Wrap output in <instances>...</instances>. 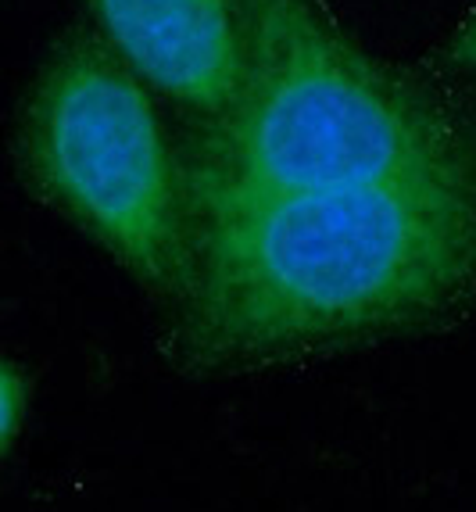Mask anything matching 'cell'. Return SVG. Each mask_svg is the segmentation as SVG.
Instances as JSON below:
<instances>
[{
	"label": "cell",
	"instance_id": "1",
	"mask_svg": "<svg viewBox=\"0 0 476 512\" xmlns=\"http://www.w3.org/2000/svg\"><path fill=\"white\" fill-rule=\"evenodd\" d=\"M476 301V169L190 212L169 348L247 373L426 330Z\"/></svg>",
	"mask_w": 476,
	"mask_h": 512
},
{
	"label": "cell",
	"instance_id": "2",
	"mask_svg": "<svg viewBox=\"0 0 476 512\" xmlns=\"http://www.w3.org/2000/svg\"><path fill=\"white\" fill-rule=\"evenodd\" d=\"M240 22L237 97L179 147L190 212L476 169L444 111L312 0H240Z\"/></svg>",
	"mask_w": 476,
	"mask_h": 512
},
{
	"label": "cell",
	"instance_id": "3",
	"mask_svg": "<svg viewBox=\"0 0 476 512\" xmlns=\"http://www.w3.org/2000/svg\"><path fill=\"white\" fill-rule=\"evenodd\" d=\"M18 169L43 205L169 305L190 244L183 158L154 94L97 33H68L18 111Z\"/></svg>",
	"mask_w": 476,
	"mask_h": 512
},
{
	"label": "cell",
	"instance_id": "4",
	"mask_svg": "<svg viewBox=\"0 0 476 512\" xmlns=\"http://www.w3.org/2000/svg\"><path fill=\"white\" fill-rule=\"evenodd\" d=\"M97 36L190 122L230 108L244 72L240 0H86Z\"/></svg>",
	"mask_w": 476,
	"mask_h": 512
},
{
	"label": "cell",
	"instance_id": "5",
	"mask_svg": "<svg viewBox=\"0 0 476 512\" xmlns=\"http://www.w3.org/2000/svg\"><path fill=\"white\" fill-rule=\"evenodd\" d=\"M26 405H29L26 376L18 373L15 362H8L0 355V459L11 452L18 430L26 423Z\"/></svg>",
	"mask_w": 476,
	"mask_h": 512
},
{
	"label": "cell",
	"instance_id": "6",
	"mask_svg": "<svg viewBox=\"0 0 476 512\" xmlns=\"http://www.w3.org/2000/svg\"><path fill=\"white\" fill-rule=\"evenodd\" d=\"M448 61L455 69H476V11L466 18L448 47Z\"/></svg>",
	"mask_w": 476,
	"mask_h": 512
}]
</instances>
